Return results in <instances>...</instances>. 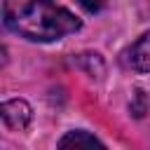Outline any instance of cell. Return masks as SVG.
<instances>
[{"mask_svg":"<svg viewBox=\"0 0 150 150\" xmlns=\"http://www.w3.org/2000/svg\"><path fill=\"white\" fill-rule=\"evenodd\" d=\"M5 26L30 42H54L82 28V21L54 2H5Z\"/></svg>","mask_w":150,"mask_h":150,"instance_id":"cell-1","label":"cell"},{"mask_svg":"<svg viewBox=\"0 0 150 150\" xmlns=\"http://www.w3.org/2000/svg\"><path fill=\"white\" fill-rule=\"evenodd\" d=\"M0 112H2L5 124H7L9 129H14V131H23V129L30 124V120H33V110H30V105H28L23 98L5 101Z\"/></svg>","mask_w":150,"mask_h":150,"instance_id":"cell-2","label":"cell"},{"mask_svg":"<svg viewBox=\"0 0 150 150\" xmlns=\"http://www.w3.org/2000/svg\"><path fill=\"white\" fill-rule=\"evenodd\" d=\"M59 150H105V145L94 134L82 131V129H73V131L61 136Z\"/></svg>","mask_w":150,"mask_h":150,"instance_id":"cell-3","label":"cell"},{"mask_svg":"<svg viewBox=\"0 0 150 150\" xmlns=\"http://www.w3.org/2000/svg\"><path fill=\"white\" fill-rule=\"evenodd\" d=\"M127 63L138 73H150V30L127 49Z\"/></svg>","mask_w":150,"mask_h":150,"instance_id":"cell-4","label":"cell"}]
</instances>
